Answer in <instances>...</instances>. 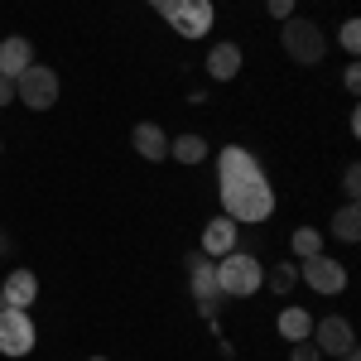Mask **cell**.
<instances>
[{
	"label": "cell",
	"instance_id": "1",
	"mask_svg": "<svg viewBox=\"0 0 361 361\" xmlns=\"http://www.w3.org/2000/svg\"><path fill=\"white\" fill-rule=\"evenodd\" d=\"M217 173H222V212L241 226H255L275 212V188L265 178V169L250 159L241 145H226L217 154Z\"/></svg>",
	"mask_w": 361,
	"mask_h": 361
},
{
	"label": "cell",
	"instance_id": "2",
	"mask_svg": "<svg viewBox=\"0 0 361 361\" xmlns=\"http://www.w3.org/2000/svg\"><path fill=\"white\" fill-rule=\"evenodd\" d=\"M260 284H265V270H260L255 255H246V250H226L222 260H217V289H222V294H231V299H250Z\"/></svg>",
	"mask_w": 361,
	"mask_h": 361
},
{
	"label": "cell",
	"instance_id": "3",
	"mask_svg": "<svg viewBox=\"0 0 361 361\" xmlns=\"http://www.w3.org/2000/svg\"><path fill=\"white\" fill-rule=\"evenodd\" d=\"M279 44H284V54L294 58V63H304V68L323 63V54H328V34L313 25V20H304V15H289V20H284Z\"/></svg>",
	"mask_w": 361,
	"mask_h": 361
},
{
	"label": "cell",
	"instance_id": "4",
	"mask_svg": "<svg viewBox=\"0 0 361 361\" xmlns=\"http://www.w3.org/2000/svg\"><path fill=\"white\" fill-rule=\"evenodd\" d=\"M183 270H188V284H193V299H197V313L217 328V304H222V289H217V260L212 255H183Z\"/></svg>",
	"mask_w": 361,
	"mask_h": 361
},
{
	"label": "cell",
	"instance_id": "5",
	"mask_svg": "<svg viewBox=\"0 0 361 361\" xmlns=\"http://www.w3.org/2000/svg\"><path fill=\"white\" fill-rule=\"evenodd\" d=\"M149 5H154L183 39H202V34L212 29V20H217L212 0H149Z\"/></svg>",
	"mask_w": 361,
	"mask_h": 361
},
{
	"label": "cell",
	"instance_id": "6",
	"mask_svg": "<svg viewBox=\"0 0 361 361\" xmlns=\"http://www.w3.org/2000/svg\"><path fill=\"white\" fill-rule=\"evenodd\" d=\"M15 97L25 102L29 111H49L58 102V73L54 68H39V63H29L25 73L15 78Z\"/></svg>",
	"mask_w": 361,
	"mask_h": 361
},
{
	"label": "cell",
	"instance_id": "7",
	"mask_svg": "<svg viewBox=\"0 0 361 361\" xmlns=\"http://www.w3.org/2000/svg\"><path fill=\"white\" fill-rule=\"evenodd\" d=\"M34 323H29V308H5L0 304V352L5 357H29L34 352Z\"/></svg>",
	"mask_w": 361,
	"mask_h": 361
},
{
	"label": "cell",
	"instance_id": "8",
	"mask_svg": "<svg viewBox=\"0 0 361 361\" xmlns=\"http://www.w3.org/2000/svg\"><path fill=\"white\" fill-rule=\"evenodd\" d=\"M308 289H318V294H342L347 289V270H342V260H328V255H308L304 270H299Z\"/></svg>",
	"mask_w": 361,
	"mask_h": 361
},
{
	"label": "cell",
	"instance_id": "9",
	"mask_svg": "<svg viewBox=\"0 0 361 361\" xmlns=\"http://www.w3.org/2000/svg\"><path fill=\"white\" fill-rule=\"evenodd\" d=\"M308 342H313L323 357H342V352L357 347V337H352V323H347V318H318L313 333H308Z\"/></svg>",
	"mask_w": 361,
	"mask_h": 361
},
{
	"label": "cell",
	"instance_id": "10",
	"mask_svg": "<svg viewBox=\"0 0 361 361\" xmlns=\"http://www.w3.org/2000/svg\"><path fill=\"white\" fill-rule=\"evenodd\" d=\"M34 299H39V279H34V270H10L5 284H0V304L5 308H29Z\"/></svg>",
	"mask_w": 361,
	"mask_h": 361
},
{
	"label": "cell",
	"instance_id": "11",
	"mask_svg": "<svg viewBox=\"0 0 361 361\" xmlns=\"http://www.w3.org/2000/svg\"><path fill=\"white\" fill-rule=\"evenodd\" d=\"M29 63H34V44H29L25 34H10V39H0V78H20Z\"/></svg>",
	"mask_w": 361,
	"mask_h": 361
},
{
	"label": "cell",
	"instance_id": "12",
	"mask_svg": "<svg viewBox=\"0 0 361 361\" xmlns=\"http://www.w3.org/2000/svg\"><path fill=\"white\" fill-rule=\"evenodd\" d=\"M130 145H135L140 159H149V164H159V159H169V135L154 126V121H140L135 130H130Z\"/></svg>",
	"mask_w": 361,
	"mask_h": 361
},
{
	"label": "cell",
	"instance_id": "13",
	"mask_svg": "<svg viewBox=\"0 0 361 361\" xmlns=\"http://www.w3.org/2000/svg\"><path fill=\"white\" fill-rule=\"evenodd\" d=\"M226 250H236V222L231 217H212V222L202 226V255H212V260H222Z\"/></svg>",
	"mask_w": 361,
	"mask_h": 361
},
{
	"label": "cell",
	"instance_id": "14",
	"mask_svg": "<svg viewBox=\"0 0 361 361\" xmlns=\"http://www.w3.org/2000/svg\"><path fill=\"white\" fill-rule=\"evenodd\" d=\"M241 73V49L236 44H212L207 49V78L212 82H231Z\"/></svg>",
	"mask_w": 361,
	"mask_h": 361
},
{
	"label": "cell",
	"instance_id": "15",
	"mask_svg": "<svg viewBox=\"0 0 361 361\" xmlns=\"http://www.w3.org/2000/svg\"><path fill=\"white\" fill-rule=\"evenodd\" d=\"M169 154H173L178 164H202V159H207V140L193 135V130H188V135H173L169 140Z\"/></svg>",
	"mask_w": 361,
	"mask_h": 361
},
{
	"label": "cell",
	"instance_id": "16",
	"mask_svg": "<svg viewBox=\"0 0 361 361\" xmlns=\"http://www.w3.org/2000/svg\"><path fill=\"white\" fill-rule=\"evenodd\" d=\"M333 236L337 241H361V207L357 202H342L333 212Z\"/></svg>",
	"mask_w": 361,
	"mask_h": 361
},
{
	"label": "cell",
	"instance_id": "17",
	"mask_svg": "<svg viewBox=\"0 0 361 361\" xmlns=\"http://www.w3.org/2000/svg\"><path fill=\"white\" fill-rule=\"evenodd\" d=\"M313 333V318H308L304 308H284L279 313V337H289V342H304Z\"/></svg>",
	"mask_w": 361,
	"mask_h": 361
},
{
	"label": "cell",
	"instance_id": "18",
	"mask_svg": "<svg viewBox=\"0 0 361 361\" xmlns=\"http://www.w3.org/2000/svg\"><path fill=\"white\" fill-rule=\"evenodd\" d=\"M289 246H294V255H299V260L323 255V231H318V226H299V231L289 236Z\"/></svg>",
	"mask_w": 361,
	"mask_h": 361
},
{
	"label": "cell",
	"instance_id": "19",
	"mask_svg": "<svg viewBox=\"0 0 361 361\" xmlns=\"http://www.w3.org/2000/svg\"><path fill=\"white\" fill-rule=\"evenodd\" d=\"M294 279H299V270H294V260H279L275 270L265 275V284H270L275 294H289V289H294Z\"/></svg>",
	"mask_w": 361,
	"mask_h": 361
},
{
	"label": "cell",
	"instance_id": "20",
	"mask_svg": "<svg viewBox=\"0 0 361 361\" xmlns=\"http://www.w3.org/2000/svg\"><path fill=\"white\" fill-rule=\"evenodd\" d=\"M337 44H342L347 54H357V49H361V20H347L342 34H337Z\"/></svg>",
	"mask_w": 361,
	"mask_h": 361
},
{
	"label": "cell",
	"instance_id": "21",
	"mask_svg": "<svg viewBox=\"0 0 361 361\" xmlns=\"http://www.w3.org/2000/svg\"><path fill=\"white\" fill-rule=\"evenodd\" d=\"M342 193H347V202H357V193H361V169L357 164L342 169Z\"/></svg>",
	"mask_w": 361,
	"mask_h": 361
},
{
	"label": "cell",
	"instance_id": "22",
	"mask_svg": "<svg viewBox=\"0 0 361 361\" xmlns=\"http://www.w3.org/2000/svg\"><path fill=\"white\" fill-rule=\"evenodd\" d=\"M289 361H323V352L304 337V342H289Z\"/></svg>",
	"mask_w": 361,
	"mask_h": 361
},
{
	"label": "cell",
	"instance_id": "23",
	"mask_svg": "<svg viewBox=\"0 0 361 361\" xmlns=\"http://www.w3.org/2000/svg\"><path fill=\"white\" fill-rule=\"evenodd\" d=\"M265 10H270V20H279V25H284V20L294 15V0H265Z\"/></svg>",
	"mask_w": 361,
	"mask_h": 361
},
{
	"label": "cell",
	"instance_id": "24",
	"mask_svg": "<svg viewBox=\"0 0 361 361\" xmlns=\"http://www.w3.org/2000/svg\"><path fill=\"white\" fill-rule=\"evenodd\" d=\"M10 102H15V82H10V78H0V111H5Z\"/></svg>",
	"mask_w": 361,
	"mask_h": 361
},
{
	"label": "cell",
	"instance_id": "25",
	"mask_svg": "<svg viewBox=\"0 0 361 361\" xmlns=\"http://www.w3.org/2000/svg\"><path fill=\"white\" fill-rule=\"evenodd\" d=\"M342 82H347V92H357V87H361V68H357V63L342 73Z\"/></svg>",
	"mask_w": 361,
	"mask_h": 361
},
{
	"label": "cell",
	"instance_id": "26",
	"mask_svg": "<svg viewBox=\"0 0 361 361\" xmlns=\"http://www.w3.org/2000/svg\"><path fill=\"white\" fill-rule=\"evenodd\" d=\"M0 255H5V236H0Z\"/></svg>",
	"mask_w": 361,
	"mask_h": 361
},
{
	"label": "cell",
	"instance_id": "27",
	"mask_svg": "<svg viewBox=\"0 0 361 361\" xmlns=\"http://www.w3.org/2000/svg\"><path fill=\"white\" fill-rule=\"evenodd\" d=\"M92 361H106V357H92Z\"/></svg>",
	"mask_w": 361,
	"mask_h": 361
}]
</instances>
